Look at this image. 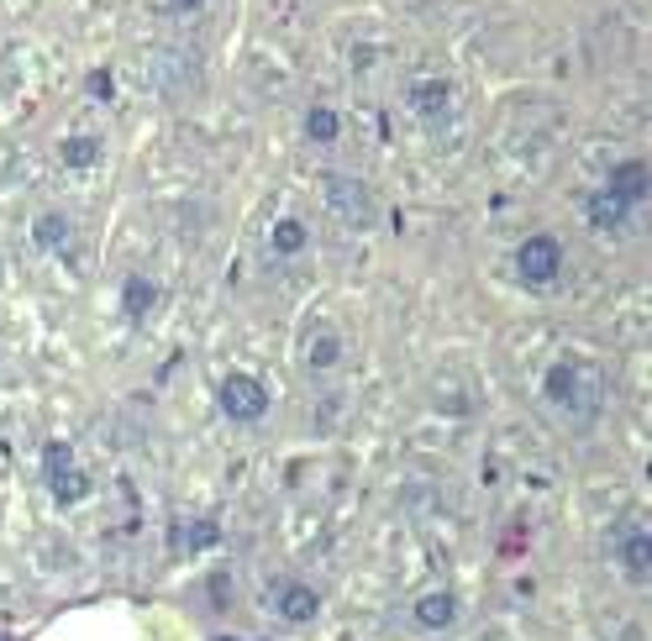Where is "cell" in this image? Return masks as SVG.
I'll list each match as a JSON object with an SVG mask.
<instances>
[{
	"label": "cell",
	"mask_w": 652,
	"mask_h": 641,
	"mask_svg": "<svg viewBox=\"0 0 652 641\" xmlns=\"http://www.w3.org/2000/svg\"><path fill=\"white\" fill-rule=\"evenodd\" d=\"M542 405L568 431H589L605 410V368L595 357L563 353L542 368Z\"/></svg>",
	"instance_id": "1"
},
{
	"label": "cell",
	"mask_w": 652,
	"mask_h": 641,
	"mask_svg": "<svg viewBox=\"0 0 652 641\" xmlns=\"http://www.w3.org/2000/svg\"><path fill=\"white\" fill-rule=\"evenodd\" d=\"M217 405H221V416L226 421H237V427H258L268 416V384L258 379V374H226V379L217 384Z\"/></svg>",
	"instance_id": "2"
},
{
	"label": "cell",
	"mask_w": 652,
	"mask_h": 641,
	"mask_svg": "<svg viewBox=\"0 0 652 641\" xmlns=\"http://www.w3.org/2000/svg\"><path fill=\"white\" fill-rule=\"evenodd\" d=\"M516 279L527 289H553L563 279V242L553 232H537L516 247Z\"/></svg>",
	"instance_id": "3"
},
{
	"label": "cell",
	"mask_w": 652,
	"mask_h": 641,
	"mask_svg": "<svg viewBox=\"0 0 652 641\" xmlns=\"http://www.w3.org/2000/svg\"><path fill=\"white\" fill-rule=\"evenodd\" d=\"M321 200L342 215V226H353V232L374 226V195H368L363 179H347V174H321Z\"/></svg>",
	"instance_id": "4"
},
{
	"label": "cell",
	"mask_w": 652,
	"mask_h": 641,
	"mask_svg": "<svg viewBox=\"0 0 652 641\" xmlns=\"http://www.w3.org/2000/svg\"><path fill=\"white\" fill-rule=\"evenodd\" d=\"M43 478H48V489L58 505H79V499L90 495V474L74 463L69 442H48V447H43Z\"/></svg>",
	"instance_id": "5"
},
{
	"label": "cell",
	"mask_w": 652,
	"mask_h": 641,
	"mask_svg": "<svg viewBox=\"0 0 652 641\" xmlns=\"http://www.w3.org/2000/svg\"><path fill=\"white\" fill-rule=\"evenodd\" d=\"M406 106L416 111V121H447L453 106H458V90L447 74H416L406 85Z\"/></svg>",
	"instance_id": "6"
},
{
	"label": "cell",
	"mask_w": 652,
	"mask_h": 641,
	"mask_svg": "<svg viewBox=\"0 0 652 641\" xmlns=\"http://www.w3.org/2000/svg\"><path fill=\"white\" fill-rule=\"evenodd\" d=\"M616 563H621V573H627L631 584H648L652 578V531L642 521L616 537Z\"/></svg>",
	"instance_id": "7"
},
{
	"label": "cell",
	"mask_w": 652,
	"mask_h": 641,
	"mask_svg": "<svg viewBox=\"0 0 652 641\" xmlns=\"http://www.w3.org/2000/svg\"><path fill=\"white\" fill-rule=\"evenodd\" d=\"M584 221H589L600 237H621L631 221V206H621L610 190H595V195H584Z\"/></svg>",
	"instance_id": "8"
},
{
	"label": "cell",
	"mask_w": 652,
	"mask_h": 641,
	"mask_svg": "<svg viewBox=\"0 0 652 641\" xmlns=\"http://www.w3.org/2000/svg\"><path fill=\"white\" fill-rule=\"evenodd\" d=\"M605 190L616 195L621 206H631V211H637V206L648 200V164H642V158H621V164L605 174Z\"/></svg>",
	"instance_id": "9"
},
{
	"label": "cell",
	"mask_w": 652,
	"mask_h": 641,
	"mask_svg": "<svg viewBox=\"0 0 652 641\" xmlns=\"http://www.w3.org/2000/svg\"><path fill=\"white\" fill-rule=\"evenodd\" d=\"M411 620L421 626V631H447L453 620H458V599L447 589H432V594H421L411 605Z\"/></svg>",
	"instance_id": "10"
},
{
	"label": "cell",
	"mask_w": 652,
	"mask_h": 641,
	"mask_svg": "<svg viewBox=\"0 0 652 641\" xmlns=\"http://www.w3.org/2000/svg\"><path fill=\"white\" fill-rule=\"evenodd\" d=\"M153 306H158V285L153 279H143V274H126L121 279V321H147L153 316Z\"/></svg>",
	"instance_id": "11"
},
{
	"label": "cell",
	"mask_w": 652,
	"mask_h": 641,
	"mask_svg": "<svg viewBox=\"0 0 652 641\" xmlns=\"http://www.w3.org/2000/svg\"><path fill=\"white\" fill-rule=\"evenodd\" d=\"M300 363H306L311 374H327V368H338V363H342V336L332 332V327H316V332L306 336V347H300Z\"/></svg>",
	"instance_id": "12"
},
{
	"label": "cell",
	"mask_w": 652,
	"mask_h": 641,
	"mask_svg": "<svg viewBox=\"0 0 652 641\" xmlns=\"http://www.w3.org/2000/svg\"><path fill=\"white\" fill-rule=\"evenodd\" d=\"M306 247H311V232H306L300 215H279V221L268 226V253H274V258H295V253H306Z\"/></svg>",
	"instance_id": "13"
},
{
	"label": "cell",
	"mask_w": 652,
	"mask_h": 641,
	"mask_svg": "<svg viewBox=\"0 0 652 641\" xmlns=\"http://www.w3.org/2000/svg\"><path fill=\"white\" fill-rule=\"evenodd\" d=\"M279 616L290 620V626H306V620L321 616V594L311 584H285L279 589Z\"/></svg>",
	"instance_id": "14"
},
{
	"label": "cell",
	"mask_w": 652,
	"mask_h": 641,
	"mask_svg": "<svg viewBox=\"0 0 652 641\" xmlns=\"http://www.w3.org/2000/svg\"><path fill=\"white\" fill-rule=\"evenodd\" d=\"M74 237V226H69V215L64 211H43L37 221H32V242L43 247V253H64Z\"/></svg>",
	"instance_id": "15"
},
{
	"label": "cell",
	"mask_w": 652,
	"mask_h": 641,
	"mask_svg": "<svg viewBox=\"0 0 652 641\" xmlns=\"http://www.w3.org/2000/svg\"><path fill=\"white\" fill-rule=\"evenodd\" d=\"M58 164L74 168V174H79V168H96L100 164V137H90V132L64 137V143H58Z\"/></svg>",
	"instance_id": "16"
},
{
	"label": "cell",
	"mask_w": 652,
	"mask_h": 641,
	"mask_svg": "<svg viewBox=\"0 0 652 641\" xmlns=\"http://www.w3.org/2000/svg\"><path fill=\"white\" fill-rule=\"evenodd\" d=\"M342 137V117L332 111V106H311L306 111V143H316V147H332Z\"/></svg>",
	"instance_id": "17"
},
{
	"label": "cell",
	"mask_w": 652,
	"mask_h": 641,
	"mask_svg": "<svg viewBox=\"0 0 652 641\" xmlns=\"http://www.w3.org/2000/svg\"><path fill=\"white\" fill-rule=\"evenodd\" d=\"M179 531H185V537H179V546H185V552H206V546L221 542V526L211 521V516H200V521L179 526Z\"/></svg>",
	"instance_id": "18"
},
{
	"label": "cell",
	"mask_w": 652,
	"mask_h": 641,
	"mask_svg": "<svg viewBox=\"0 0 652 641\" xmlns=\"http://www.w3.org/2000/svg\"><path fill=\"white\" fill-rule=\"evenodd\" d=\"M200 5H206V0H164V11H169V16H195Z\"/></svg>",
	"instance_id": "19"
},
{
	"label": "cell",
	"mask_w": 652,
	"mask_h": 641,
	"mask_svg": "<svg viewBox=\"0 0 652 641\" xmlns=\"http://www.w3.org/2000/svg\"><path fill=\"white\" fill-rule=\"evenodd\" d=\"M90 96H100V100L111 96V74H106V69H96V74H90Z\"/></svg>",
	"instance_id": "20"
}]
</instances>
